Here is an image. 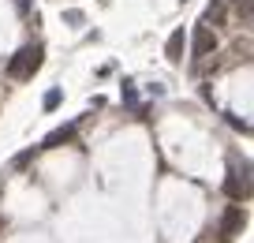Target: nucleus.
<instances>
[{"label":"nucleus","mask_w":254,"mask_h":243,"mask_svg":"<svg viewBox=\"0 0 254 243\" xmlns=\"http://www.w3.org/2000/svg\"><path fill=\"white\" fill-rule=\"evenodd\" d=\"M224 195L236 198V202L247 195V183H239V168H232V172H228V180H224Z\"/></svg>","instance_id":"39448f33"},{"label":"nucleus","mask_w":254,"mask_h":243,"mask_svg":"<svg viewBox=\"0 0 254 243\" xmlns=\"http://www.w3.org/2000/svg\"><path fill=\"white\" fill-rule=\"evenodd\" d=\"M224 19V0H209V8H206V23H221Z\"/></svg>","instance_id":"0eeeda50"},{"label":"nucleus","mask_w":254,"mask_h":243,"mask_svg":"<svg viewBox=\"0 0 254 243\" xmlns=\"http://www.w3.org/2000/svg\"><path fill=\"white\" fill-rule=\"evenodd\" d=\"M75 135V124H67V127H56L53 135H45V142H41V150H53V146H60V142H67Z\"/></svg>","instance_id":"423d86ee"},{"label":"nucleus","mask_w":254,"mask_h":243,"mask_svg":"<svg viewBox=\"0 0 254 243\" xmlns=\"http://www.w3.org/2000/svg\"><path fill=\"white\" fill-rule=\"evenodd\" d=\"M236 8H239V19H247V23L254 19V0H236Z\"/></svg>","instance_id":"6e6552de"},{"label":"nucleus","mask_w":254,"mask_h":243,"mask_svg":"<svg viewBox=\"0 0 254 243\" xmlns=\"http://www.w3.org/2000/svg\"><path fill=\"white\" fill-rule=\"evenodd\" d=\"M41 56H45V53H41V45H23V49L8 60V75H11V79H30L34 71L41 68Z\"/></svg>","instance_id":"f257e3e1"},{"label":"nucleus","mask_w":254,"mask_h":243,"mask_svg":"<svg viewBox=\"0 0 254 243\" xmlns=\"http://www.w3.org/2000/svg\"><path fill=\"white\" fill-rule=\"evenodd\" d=\"M190 49H194V56H209L217 49V38H213V30H209L206 23L194 30V38H190Z\"/></svg>","instance_id":"f03ea898"},{"label":"nucleus","mask_w":254,"mask_h":243,"mask_svg":"<svg viewBox=\"0 0 254 243\" xmlns=\"http://www.w3.org/2000/svg\"><path fill=\"white\" fill-rule=\"evenodd\" d=\"M56 105H60V90H49L45 94V109H56Z\"/></svg>","instance_id":"1a4fd4ad"},{"label":"nucleus","mask_w":254,"mask_h":243,"mask_svg":"<svg viewBox=\"0 0 254 243\" xmlns=\"http://www.w3.org/2000/svg\"><path fill=\"white\" fill-rule=\"evenodd\" d=\"M183 45H187V38H183V30H172V38L165 41V56L172 64H180L183 60Z\"/></svg>","instance_id":"20e7f679"},{"label":"nucleus","mask_w":254,"mask_h":243,"mask_svg":"<svg viewBox=\"0 0 254 243\" xmlns=\"http://www.w3.org/2000/svg\"><path fill=\"white\" fill-rule=\"evenodd\" d=\"M239 228H243V210H239V206H232V210L224 213V221H221V236H228V240H232Z\"/></svg>","instance_id":"7ed1b4c3"}]
</instances>
